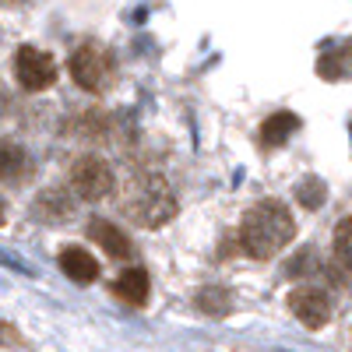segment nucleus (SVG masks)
Listing matches in <instances>:
<instances>
[{
  "label": "nucleus",
  "instance_id": "f257e3e1",
  "mask_svg": "<svg viewBox=\"0 0 352 352\" xmlns=\"http://www.w3.org/2000/svg\"><path fill=\"white\" fill-rule=\"evenodd\" d=\"M296 240V219L285 208V201L264 197L250 204L240 222V250L254 261H272Z\"/></svg>",
  "mask_w": 352,
  "mask_h": 352
},
{
  "label": "nucleus",
  "instance_id": "f03ea898",
  "mask_svg": "<svg viewBox=\"0 0 352 352\" xmlns=\"http://www.w3.org/2000/svg\"><path fill=\"white\" fill-rule=\"evenodd\" d=\"M176 194L169 190V184L162 176H141L138 184H131V194H127V212L138 226L144 229H159L166 222H173L176 215Z\"/></svg>",
  "mask_w": 352,
  "mask_h": 352
},
{
  "label": "nucleus",
  "instance_id": "7ed1b4c3",
  "mask_svg": "<svg viewBox=\"0 0 352 352\" xmlns=\"http://www.w3.org/2000/svg\"><path fill=\"white\" fill-rule=\"evenodd\" d=\"M67 71H71V78H74L78 88L99 96V92H106L109 81H113V53L102 43H81L71 53Z\"/></svg>",
  "mask_w": 352,
  "mask_h": 352
},
{
  "label": "nucleus",
  "instance_id": "20e7f679",
  "mask_svg": "<svg viewBox=\"0 0 352 352\" xmlns=\"http://www.w3.org/2000/svg\"><path fill=\"white\" fill-rule=\"evenodd\" d=\"M116 187V176L113 169L99 159V155H81L74 166H71V190L81 197V201H102L109 197Z\"/></svg>",
  "mask_w": 352,
  "mask_h": 352
},
{
  "label": "nucleus",
  "instance_id": "39448f33",
  "mask_svg": "<svg viewBox=\"0 0 352 352\" xmlns=\"http://www.w3.org/2000/svg\"><path fill=\"white\" fill-rule=\"evenodd\" d=\"M289 310L303 328L320 331L335 317V300H331V292H324L320 285H300V289L289 292Z\"/></svg>",
  "mask_w": 352,
  "mask_h": 352
},
{
  "label": "nucleus",
  "instance_id": "423d86ee",
  "mask_svg": "<svg viewBox=\"0 0 352 352\" xmlns=\"http://www.w3.org/2000/svg\"><path fill=\"white\" fill-rule=\"evenodd\" d=\"M14 78L25 92H46V88L56 81V64L53 56L39 46H21L14 53Z\"/></svg>",
  "mask_w": 352,
  "mask_h": 352
},
{
  "label": "nucleus",
  "instance_id": "0eeeda50",
  "mask_svg": "<svg viewBox=\"0 0 352 352\" xmlns=\"http://www.w3.org/2000/svg\"><path fill=\"white\" fill-rule=\"evenodd\" d=\"M88 240L99 243V247L106 250V257H116V261H127L131 250H134L127 232H124L120 226L106 222V219H92V222H88Z\"/></svg>",
  "mask_w": 352,
  "mask_h": 352
},
{
  "label": "nucleus",
  "instance_id": "6e6552de",
  "mask_svg": "<svg viewBox=\"0 0 352 352\" xmlns=\"http://www.w3.org/2000/svg\"><path fill=\"white\" fill-rule=\"evenodd\" d=\"M74 190L67 187H53V190H43L39 197H36V204H32V212L43 219V222H67L71 215H74Z\"/></svg>",
  "mask_w": 352,
  "mask_h": 352
},
{
  "label": "nucleus",
  "instance_id": "1a4fd4ad",
  "mask_svg": "<svg viewBox=\"0 0 352 352\" xmlns=\"http://www.w3.org/2000/svg\"><path fill=\"white\" fill-rule=\"evenodd\" d=\"M60 272H64L71 282L88 285V282L99 278V261L88 254L85 247H67V250H60Z\"/></svg>",
  "mask_w": 352,
  "mask_h": 352
},
{
  "label": "nucleus",
  "instance_id": "9d476101",
  "mask_svg": "<svg viewBox=\"0 0 352 352\" xmlns=\"http://www.w3.org/2000/svg\"><path fill=\"white\" fill-rule=\"evenodd\" d=\"M113 292H116V296H120L124 303L144 307V303H148V292H152L148 272H144V268H127L120 278L113 282Z\"/></svg>",
  "mask_w": 352,
  "mask_h": 352
},
{
  "label": "nucleus",
  "instance_id": "9b49d317",
  "mask_svg": "<svg viewBox=\"0 0 352 352\" xmlns=\"http://www.w3.org/2000/svg\"><path fill=\"white\" fill-rule=\"evenodd\" d=\"M292 131H300V116L296 113H275L261 124V144L264 148H278L292 138Z\"/></svg>",
  "mask_w": 352,
  "mask_h": 352
},
{
  "label": "nucleus",
  "instance_id": "f8f14e48",
  "mask_svg": "<svg viewBox=\"0 0 352 352\" xmlns=\"http://www.w3.org/2000/svg\"><path fill=\"white\" fill-rule=\"evenodd\" d=\"M229 289H215V285H208V289H201L197 292V310L201 314H208V317H222V314H229Z\"/></svg>",
  "mask_w": 352,
  "mask_h": 352
},
{
  "label": "nucleus",
  "instance_id": "ddd939ff",
  "mask_svg": "<svg viewBox=\"0 0 352 352\" xmlns=\"http://www.w3.org/2000/svg\"><path fill=\"white\" fill-rule=\"evenodd\" d=\"M335 257H338L342 268L352 272V215H345L335 226Z\"/></svg>",
  "mask_w": 352,
  "mask_h": 352
},
{
  "label": "nucleus",
  "instance_id": "4468645a",
  "mask_svg": "<svg viewBox=\"0 0 352 352\" xmlns=\"http://www.w3.org/2000/svg\"><path fill=\"white\" fill-rule=\"evenodd\" d=\"M21 173H25V152L14 144H4L0 148V180H18Z\"/></svg>",
  "mask_w": 352,
  "mask_h": 352
},
{
  "label": "nucleus",
  "instance_id": "2eb2a0df",
  "mask_svg": "<svg viewBox=\"0 0 352 352\" xmlns=\"http://www.w3.org/2000/svg\"><path fill=\"white\" fill-rule=\"evenodd\" d=\"M296 197H300L303 208H320L324 197H328V190H324V184H320L317 176H307V180L296 187Z\"/></svg>",
  "mask_w": 352,
  "mask_h": 352
},
{
  "label": "nucleus",
  "instance_id": "dca6fc26",
  "mask_svg": "<svg viewBox=\"0 0 352 352\" xmlns=\"http://www.w3.org/2000/svg\"><path fill=\"white\" fill-rule=\"evenodd\" d=\"M21 345H25V338L18 335V328L0 320V349H21Z\"/></svg>",
  "mask_w": 352,
  "mask_h": 352
}]
</instances>
